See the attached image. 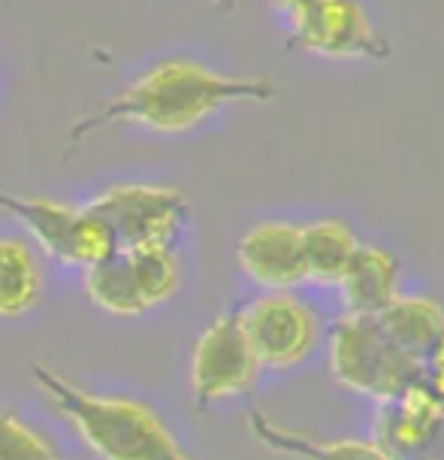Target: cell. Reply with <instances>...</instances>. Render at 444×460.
<instances>
[{
    "instance_id": "5",
    "label": "cell",
    "mask_w": 444,
    "mask_h": 460,
    "mask_svg": "<svg viewBox=\"0 0 444 460\" xmlns=\"http://www.w3.org/2000/svg\"><path fill=\"white\" fill-rule=\"evenodd\" d=\"M245 336L260 369H296L315 358L324 340V315L293 291H266L239 309Z\"/></svg>"
},
{
    "instance_id": "16",
    "label": "cell",
    "mask_w": 444,
    "mask_h": 460,
    "mask_svg": "<svg viewBox=\"0 0 444 460\" xmlns=\"http://www.w3.org/2000/svg\"><path fill=\"white\" fill-rule=\"evenodd\" d=\"M82 291L97 309L109 315L134 318L148 312L125 252H115L91 267H82Z\"/></svg>"
},
{
    "instance_id": "9",
    "label": "cell",
    "mask_w": 444,
    "mask_h": 460,
    "mask_svg": "<svg viewBox=\"0 0 444 460\" xmlns=\"http://www.w3.org/2000/svg\"><path fill=\"white\" fill-rule=\"evenodd\" d=\"M236 264L263 291H291L306 282L302 225L269 218L251 225L236 240Z\"/></svg>"
},
{
    "instance_id": "12",
    "label": "cell",
    "mask_w": 444,
    "mask_h": 460,
    "mask_svg": "<svg viewBox=\"0 0 444 460\" xmlns=\"http://www.w3.org/2000/svg\"><path fill=\"white\" fill-rule=\"evenodd\" d=\"M248 427L254 439H260L269 451L291 460H396L378 439H320L315 433L273 421L257 406L248 409Z\"/></svg>"
},
{
    "instance_id": "21",
    "label": "cell",
    "mask_w": 444,
    "mask_h": 460,
    "mask_svg": "<svg viewBox=\"0 0 444 460\" xmlns=\"http://www.w3.org/2000/svg\"><path fill=\"white\" fill-rule=\"evenodd\" d=\"M423 460H426V457H423Z\"/></svg>"
},
{
    "instance_id": "4",
    "label": "cell",
    "mask_w": 444,
    "mask_h": 460,
    "mask_svg": "<svg viewBox=\"0 0 444 460\" xmlns=\"http://www.w3.org/2000/svg\"><path fill=\"white\" fill-rule=\"evenodd\" d=\"M0 209L19 218L43 254L57 264L91 267L118 252L112 227L88 207H70L43 194H15L0 188Z\"/></svg>"
},
{
    "instance_id": "10",
    "label": "cell",
    "mask_w": 444,
    "mask_h": 460,
    "mask_svg": "<svg viewBox=\"0 0 444 460\" xmlns=\"http://www.w3.org/2000/svg\"><path fill=\"white\" fill-rule=\"evenodd\" d=\"M444 433V400L423 379L378 406L375 437L396 460H423Z\"/></svg>"
},
{
    "instance_id": "7",
    "label": "cell",
    "mask_w": 444,
    "mask_h": 460,
    "mask_svg": "<svg viewBox=\"0 0 444 460\" xmlns=\"http://www.w3.org/2000/svg\"><path fill=\"white\" fill-rule=\"evenodd\" d=\"M260 379V364L245 336L239 309L221 312L203 327L191 358V394L196 412L245 397Z\"/></svg>"
},
{
    "instance_id": "11",
    "label": "cell",
    "mask_w": 444,
    "mask_h": 460,
    "mask_svg": "<svg viewBox=\"0 0 444 460\" xmlns=\"http://www.w3.org/2000/svg\"><path fill=\"white\" fill-rule=\"evenodd\" d=\"M335 288H339L344 312L375 318L402 294V264L384 245L360 243Z\"/></svg>"
},
{
    "instance_id": "1",
    "label": "cell",
    "mask_w": 444,
    "mask_h": 460,
    "mask_svg": "<svg viewBox=\"0 0 444 460\" xmlns=\"http://www.w3.org/2000/svg\"><path fill=\"white\" fill-rule=\"evenodd\" d=\"M273 97H278V85L266 76L221 73L185 55L161 58L70 128L67 155L73 146L109 125L145 128L154 134H187L230 103H266Z\"/></svg>"
},
{
    "instance_id": "18",
    "label": "cell",
    "mask_w": 444,
    "mask_h": 460,
    "mask_svg": "<svg viewBox=\"0 0 444 460\" xmlns=\"http://www.w3.org/2000/svg\"><path fill=\"white\" fill-rule=\"evenodd\" d=\"M0 460H64L43 433L24 424L13 409H0Z\"/></svg>"
},
{
    "instance_id": "17",
    "label": "cell",
    "mask_w": 444,
    "mask_h": 460,
    "mask_svg": "<svg viewBox=\"0 0 444 460\" xmlns=\"http://www.w3.org/2000/svg\"><path fill=\"white\" fill-rule=\"evenodd\" d=\"M125 254L148 309L163 306L176 297L182 288V261L172 245H143V249H130Z\"/></svg>"
},
{
    "instance_id": "2",
    "label": "cell",
    "mask_w": 444,
    "mask_h": 460,
    "mask_svg": "<svg viewBox=\"0 0 444 460\" xmlns=\"http://www.w3.org/2000/svg\"><path fill=\"white\" fill-rule=\"evenodd\" d=\"M30 376L100 460H194L143 402L91 394L46 364H30Z\"/></svg>"
},
{
    "instance_id": "6",
    "label": "cell",
    "mask_w": 444,
    "mask_h": 460,
    "mask_svg": "<svg viewBox=\"0 0 444 460\" xmlns=\"http://www.w3.org/2000/svg\"><path fill=\"white\" fill-rule=\"evenodd\" d=\"M112 227L118 252L143 245H176L187 221V197L176 185L118 182L88 203Z\"/></svg>"
},
{
    "instance_id": "3",
    "label": "cell",
    "mask_w": 444,
    "mask_h": 460,
    "mask_svg": "<svg viewBox=\"0 0 444 460\" xmlns=\"http://www.w3.org/2000/svg\"><path fill=\"white\" fill-rule=\"evenodd\" d=\"M326 369L342 391L372 402H390L423 379V360L399 351L372 315L342 312L326 333Z\"/></svg>"
},
{
    "instance_id": "8",
    "label": "cell",
    "mask_w": 444,
    "mask_h": 460,
    "mask_svg": "<svg viewBox=\"0 0 444 460\" xmlns=\"http://www.w3.org/2000/svg\"><path fill=\"white\" fill-rule=\"evenodd\" d=\"M287 31L302 52L326 61H384L390 55L363 0H324Z\"/></svg>"
},
{
    "instance_id": "14",
    "label": "cell",
    "mask_w": 444,
    "mask_h": 460,
    "mask_svg": "<svg viewBox=\"0 0 444 460\" xmlns=\"http://www.w3.org/2000/svg\"><path fill=\"white\" fill-rule=\"evenodd\" d=\"M357 249H360L357 230L351 227V221H344L339 216H324L302 225L306 282L320 288H335Z\"/></svg>"
},
{
    "instance_id": "13",
    "label": "cell",
    "mask_w": 444,
    "mask_h": 460,
    "mask_svg": "<svg viewBox=\"0 0 444 460\" xmlns=\"http://www.w3.org/2000/svg\"><path fill=\"white\" fill-rule=\"evenodd\" d=\"M384 336L411 358H421L444 333V303L432 294H399L384 312L375 315Z\"/></svg>"
},
{
    "instance_id": "19",
    "label": "cell",
    "mask_w": 444,
    "mask_h": 460,
    "mask_svg": "<svg viewBox=\"0 0 444 460\" xmlns=\"http://www.w3.org/2000/svg\"><path fill=\"white\" fill-rule=\"evenodd\" d=\"M423 382L444 400V333L432 342V349L423 355Z\"/></svg>"
},
{
    "instance_id": "20",
    "label": "cell",
    "mask_w": 444,
    "mask_h": 460,
    "mask_svg": "<svg viewBox=\"0 0 444 460\" xmlns=\"http://www.w3.org/2000/svg\"><path fill=\"white\" fill-rule=\"evenodd\" d=\"M318 4H324V0H269V6H273V13L282 15L287 28H291L293 22H300L306 13L315 10Z\"/></svg>"
},
{
    "instance_id": "15",
    "label": "cell",
    "mask_w": 444,
    "mask_h": 460,
    "mask_svg": "<svg viewBox=\"0 0 444 460\" xmlns=\"http://www.w3.org/2000/svg\"><path fill=\"white\" fill-rule=\"evenodd\" d=\"M43 297V267L28 240L0 236V318H22Z\"/></svg>"
}]
</instances>
